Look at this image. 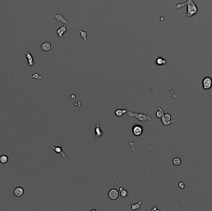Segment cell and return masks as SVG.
<instances>
[{
	"mask_svg": "<svg viewBox=\"0 0 212 211\" xmlns=\"http://www.w3.org/2000/svg\"><path fill=\"white\" fill-rule=\"evenodd\" d=\"M184 6L187 7V13H186V16H187V17H193V16H195L196 14L198 13V8H197L196 4L194 3V2L193 1V0H187V1L184 3H179V4H176V5L174 6V8L177 9H179Z\"/></svg>",
	"mask_w": 212,
	"mask_h": 211,
	"instance_id": "obj_1",
	"label": "cell"
},
{
	"mask_svg": "<svg viewBox=\"0 0 212 211\" xmlns=\"http://www.w3.org/2000/svg\"><path fill=\"white\" fill-rule=\"evenodd\" d=\"M127 114L130 118H137L139 121H141L144 122L149 120V121H151L152 119L151 118L150 114H144V113H136L134 112H130V111H128L127 112Z\"/></svg>",
	"mask_w": 212,
	"mask_h": 211,
	"instance_id": "obj_2",
	"label": "cell"
},
{
	"mask_svg": "<svg viewBox=\"0 0 212 211\" xmlns=\"http://www.w3.org/2000/svg\"><path fill=\"white\" fill-rule=\"evenodd\" d=\"M202 87L204 90H209L212 87V79L210 77H205L202 80Z\"/></svg>",
	"mask_w": 212,
	"mask_h": 211,
	"instance_id": "obj_3",
	"label": "cell"
},
{
	"mask_svg": "<svg viewBox=\"0 0 212 211\" xmlns=\"http://www.w3.org/2000/svg\"><path fill=\"white\" fill-rule=\"evenodd\" d=\"M109 197L112 200H116L119 196L118 191L116 189H111L109 192Z\"/></svg>",
	"mask_w": 212,
	"mask_h": 211,
	"instance_id": "obj_4",
	"label": "cell"
},
{
	"mask_svg": "<svg viewBox=\"0 0 212 211\" xmlns=\"http://www.w3.org/2000/svg\"><path fill=\"white\" fill-rule=\"evenodd\" d=\"M132 131H133V134H134V136H140V135H141L143 132L142 126H139V125H136V126H135L133 128Z\"/></svg>",
	"mask_w": 212,
	"mask_h": 211,
	"instance_id": "obj_5",
	"label": "cell"
},
{
	"mask_svg": "<svg viewBox=\"0 0 212 211\" xmlns=\"http://www.w3.org/2000/svg\"><path fill=\"white\" fill-rule=\"evenodd\" d=\"M54 17H55V19H56V20L57 22H60L63 23V24H64L65 25H67L68 24H70V22H69L66 19H65L61 14H54Z\"/></svg>",
	"mask_w": 212,
	"mask_h": 211,
	"instance_id": "obj_6",
	"label": "cell"
},
{
	"mask_svg": "<svg viewBox=\"0 0 212 211\" xmlns=\"http://www.w3.org/2000/svg\"><path fill=\"white\" fill-rule=\"evenodd\" d=\"M40 49L41 50H42L43 51L47 52V51H48L50 50H52V49H53V47H52V45H51V43H50V42H46L41 45Z\"/></svg>",
	"mask_w": 212,
	"mask_h": 211,
	"instance_id": "obj_7",
	"label": "cell"
},
{
	"mask_svg": "<svg viewBox=\"0 0 212 211\" xmlns=\"http://www.w3.org/2000/svg\"><path fill=\"white\" fill-rule=\"evenodd\" d=\"M51 148L54 150L55 152L57 153V154H60V155H61V157H66V154H65V152L63 151V149H64V147H63L51 146Z\"/></svg>",
	"mask_w": 212,
	"mask_h": 211,
	"instance_id": "obj_8",
	"label": "cell"
},
{
	"mask_svg": "<svg viewBox=\"0 0 212 211\" xmlns=\"http://www.w3.org/2000/svg\"><path fill=\"white\" fill-rule=\"evenodd\" d=\"M25 58L27 60V63L29 66H32L34 65V58L32 55L29 52H25Z\"/></svg>",
	"mask_w": 212,
	"mask_h": 211,
	"instance_id": "obj_9",
	"label": "cell"
},
{
	"mask_svg": "<svg viewBox=\"0 0 212 211\" xmlns=\"http://www.w3.org/2000/svg\"><path fill=\"white\" fill-rule=\"evenodd\" d=\"M154 58L156 59L155 63L157 66H163L167 63V60L163 58L159 57V56H155Z\"/></svg>",
	"mask_w": 212,
	"mask_h": 211,
	"instance_id": "obj_10",
	"label": "cell"
},
{
	"mask_svg": "<svg viewBox=\"0 0 212 211\" xmlns=\"http://www.w3.org/2000/svg\"><path fill=\"white\" fill-rule=\"evenodd\" d=\"M24 193V190L22 187H17L14 190V195L16 197H20Z\"/></svg>",
	"mask_w": 212,
	"mask_h": 211,
	"instance_id": "obj_11",
	"label": "cell"
},
{
	"mask_svg": "<svg viewBox=\"0 0 212 211\" xmlns=\"http://www.w3.org/2000/svg\"><path fill=\"white\" fill-rule=\"evenodd\" d=\"M67 31V26L65 25V26H62L58 29L57 31V33L58 37H61L63 36V34L66 32Z\"/></svg>",
	"mask_w": 212,
	"mask_h": 211,
	"instance_id": "obj_12",
	"label": "cell"
},
{
	"mask_svg": "<svg viewBox=\"0 0 212 211\" xmlns=\"http://www.w3.org/2000/svg\"><path fill=\"white\" fill-rule=\"evenodd\" d=\"M127 111L125 109H122V110L118 109L117 110H116V112H115V114H116V115L117 116L120 117L122 116L123 114L127 113Z\"/></svg>",
	"mask_w": 212,
	"mask_h": 211,
	"instance_id": "obj_13",
	"label": "cell"
},
{
	"mask_svg": "<svg viewBox=\"0 0 212 211\" xmlns=\"http://www.w3.org/2000/svg\"><path fill=\"white\" fill-rule=\"evenodd\" d=\"M8 156L6 155H2L0 156V163H1L2 164H6L8 162Z\"/></svg>",
	"mask_w": 212,
	"mask_h": 211,
	"instance_id": "obj_14",
	"label": "cell"
},
{
	"mask_svg": "<svg viewBox=\"0 0 212 211\" xmlns=\"http://www.w3.org/2000/svg\"><path fill=\"white\" fill-rule=\"evenodd\" d=\"M156 117L158 118H161L164 115V112H163V110H162V108H161V107H158V111L156 112Z\"/></svg>",
	"mask_w": 212,
	"mask_h": 211,
	"instance_id": "obj_15",
	"label": "cell"
},
{
	"mask_svg": "<svg viewBox=\"0 0 212 211\" xmlns=\"http://www.w3.org/2000/svg\"><path fill=\"white\" fill-rule=\"evenodd\" d=\"M141 204H142V202L141 201H138L137 204H131V206H132V210H137L138 209L140 208Z\"/></svg>",
	"mask_w": 212,
	"mask_h": 211,
	"instance_id": "obj_16",
	"label": "cell"
},
{
	"mask_svg": "<svg viewBox=\"0 0 212 211\" xmlns=\"http://www.w3.org/2000/svg\"><path fill=\"white\" fill-rule=\"evenodd\" d=\"M161 121L162 123H163V124L164 125H165V126H169V125H170L171 124L173 123H175V120H171V121H168V120H166V119L164 118V117H162L161 118Z\"/></svg>",
	"mask_w": 212,
	"mask_h": 211,
	"instance_id": "obj_17",
	"label": "cell"
},
{
	"mask_svg": "<svg viewBox=\"0 0 212 211\" xmlns=\"http://www.w3.org/2000/svg\"><path fill=\"white\" fill-rule=\"evenodd\" d=\"M119 190H120V195L122 197H127V196H128V193L127 190H124V189L121 188V187L119 188Z\"/></svg>",
	"mask_w": 212,
	"mask_h": 211,
	"instance_id": "obj_18",
	"label": "cell"
},
{
	"mask_svg": "<svg viewBox=\"0 0 212 211\" xmlns=\"http://www.w3.org/2000/svg\"><path fill=\"white\" fill-rule=\"evenodd\" d=\"M173 164H174V165H175V166L180 165V164H181V160H180V158L175 157V158H174V159H173Z\"/></svg>",
	"mask_w": 212,
	"mask_h": 211,
	"instance_id": "obj_19",
	"label": "cell"
},
{
	"mask_svg": "<svg viewBox=\"0 0 212 211\" xmlns=\"http://www.w3.org/2000/svg\"><path fill=\"white\" fill-rule=\"evenodd\" d=\"M95 132H96V136L97 137H100V136L102 135V131L100 130V126H99V125H96V126Z\"/></svg>",
	"mask_w": 212,
	"mask_h": 211,
	"instance_id": "obj_20",
	"label": "cell"
},
{
	"mask_svg": "<svg viewBox=\"0 0 212 211\" xmlns=\"http://www.w3.org/2000/svg\"><path fill=\"white\" fill-rule=\"evenodd\" d=\"M79 33H80L81 37H82L83 40H84V42H87V32H85L84 31H79Z\"/></svg>",
	"mask_w": 212,
	"mask_h": 211,
	"instance_id": "obj_21",
	"label": "cell"
},
{
	"mask_svg": "<svg viewBox=\"0 0 212 211\" xmlns=\"http://www.w3.org/2000/svg\"><path fill=\"white\" fill-rule=\"evenodd\" d=\"M32 78H33V79H38V80H40V79H42V77L39 74H37V73H35L34 74H33V75L32 76Z\"/></svg>",
	"mask_w": 212,
	"mask_h": 211,
	"instance_id": "obj_22",
	"label": "cell"
},
{
	"mask_svg": "<svg viewBox=\"0 0 212 211\" xmlns=\"http://www.w3.org/2000/svg\"><path fill=\"white\" fill-rule=\"evenodd\" d=\"M163 117H164V119H166V120H168V121H171V114H169V113L164 114Z\"/></svg>",
	"mask_w": 212,
	"mask_h": 211,
	"instance_id": "obj_23",
	"label": "cell"
},
{
	"mask_svg": "<svg viewBox=\"0 0 212 211\" xmlns=\"http://www.w3.org/2000/svg\"><path fill=\"white\" fill-rule=\"evenodd\" d=\"M178 186H179V187L180 189H184L185 188V184H184V182H179Z\"/></svg>",
	"mask_w": 212,
	"mask_h": 211,
	"instance_id": "obj_24",
	"label": "cell"
},
{
	"mask_svg": "<svg viewBox=\"0 0 212 211\" xmlns=\"http://www.w3.org/2000/svg\"><path fill=\"white\" fill-rule=\"evenodd\" d=\"M154 210H157V211H159V210L157 209L156 208V207H155L154 206V207H153V209H152V211H154Z\"/></svg>",
	"mask_w": 212,
	"mask_h": 211,
	"instance_id": "obj_25",
	"label": "cell"
},
{
	"mask_svg": "<svg viewBox=\"0 0 212 211\" xmlns=\"http://www.w3.org/2000/svg\"><path fill=\"white\" fill-rule=\"evenodd\" d=\"M71 97H72V98H75V96H71Z\"/></svg>",
	"mask_w": 212,
	"mask_h": 211,
	"instance_id": "obj_26",
	"label": "cell"
}]
</instances>
